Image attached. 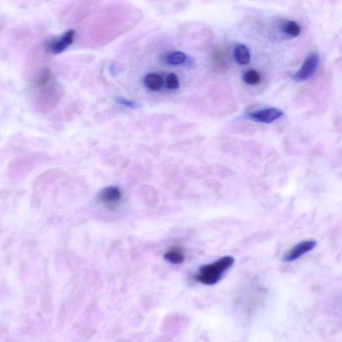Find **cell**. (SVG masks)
Instances as JSON below:
<instances>
[{
	"label": "cell",
	"mask_w": 342,
	"mask_h": 342,
	"mask_svg": "<svg viewBox=\"0 0 342 342\" xmlns=\"http://www.w3.org/2000/svg\"><path fill=\"white\" fill-rule=\"evenodd\" d=\"M50 69L43 68L33 80V91L36 103L40 107L53 108L61 97V90L54 81Z\"/></svg>",
	"instance_id": "cell-1"
},
{
	"label": "cell",
	"mask_w": 342,
	"mask_h": 342,
	"mask_svg": "<svg viewBox=\"0 0 342 342\" xmlns=\"http://www.w3.org/2000/svg\"><path fill=\"white\" fill-rule=\"evenodd\" d=\"M235 259L232 256H225L214 263L203 265L196 274V281L204 285L216 284L221 279L223 274L234 264Z\"/></svg>",
	"instance_id": "cell-2"
},
{
	"label": "cell",
	"mask_w": 342,
	"mask_h": 342,
	"mask_svg": "<svg viewBox=\"0 0 342 342\" xmlns=\"http://www.w3.org/2000/svg\"><path fill=\"white\" fill-rule=\"evenodd\" d=\"M320 57L319 54L316 52H311L305 58L301 68L293 74L292 78L296 82H305L308 81L316 73L319 66Z\"/></svg>",
	"instance_id": "cell-3"
},
{
	"label": "cell",
	"mask_w": 342,
	"mask_h": 342,
	"mask_svg": "<svg viewBox=\"0 0 342 342\" xmlns=\"http://www.w3.org/2000/svg\"><path fill=\"white\" fill-rule=\"evenodd\" d=\"M75 34V31L74 30L67 31L61 37L49 41L45 44V50L51 54L63 53L64 51L73 43Z\"/></svg>",
	"instance_id": "cell-4"
},
{
	"label": "cell",
	"mask_w": 342,
	"mask_h": 342,
	"mask_svg": "<svg viewBox=\"0 0 342 342\" xmlns=\"http://www.w3.org/2000/svg\"><path fill=\"white\" fill-rule=\"evenodd\" d=\"M283 115V111L276 108H267L254 111L248 114L247 117L258 123L270 124L277 121Z\"/></svg>",
	"instance_id": "cell-5"
},
{
	"label": "cell",
	"mask_w": 342,
	"mask_h": 342,
	"mask_svg": "<svg viewBox=\"0 0 342 342\" xmlns=\"http://www.w3.org/2000/svg\"><path fill=\"white\" fill-rule=\"evenodd\" d=\"M316 246V242L314 240H306V241L300 242L285 255L283 256V261L288 263V262L296 261L305 254L312 251Z\"/></svg>",
	"instance_id": "cell-6"
},
{
	"label": "cell",
	"mask_w": 342,
	"mask_h": 342,
	"mask_svg": "<svg viewBox=\"0 0 342 342\" xmlns=\"http://www.w3.org/2000/svg\"><path fill=\"white\" fill-rule=\"evenodd\" d=\"M123 197L121 191L118 187H110L103 189L98 195V201L108 205L114 206L119 203Z\"/></svg>",
	"instance_id": "cell-7"
},
{
	"label": "cell",
	"mask_w": 342,
	"mask_h": 342,
	"mask_svg": "<svg viewBox=\"0 0 342 342\" xmlns=\"http://www.w3.org/2000/svg\"><path fill=\"white\" fill-rule=\"evenodd\" d=\"M280 27H281V32L288 38H296L301 34V26L296 21H283Z\"/></svg>",
	"instance_id": "cell-8"
},
{
	"label": "cell",
	"mask_w": 342,
	"mask_h": 342,
	"mask_svg": "<svg viewBox=\"0 0 342 342\" xmlns=\"http://www.w3.org/2000/svg\"><path fill=\"white\" fill-rule=\"evenodd\" d=\"M235 60L241 65H247L250 63L251 54L248 48L243 44H238L234 51Z\"/></svg>",
	"instance_id": "cell-9"
},
{
	"label": "cell",
	"mask_w": 342,
	"mask_h": 342,
	"mask_svg": "<svg viewBox=\"0 0 342 342\" xmlns=\"http://www.w3.org/2000/svg\"><path fill=\"white\" fill-rule=\"evenodd\" d=\"M144 84L149 90L158 91L163 86L164 80L160 74L149 73L144 78Z\"/></svg>",
	"instance_id": "cell-10"
},
{
	"label": "cell",
	"mask_w": 342,
	"mask_h": 342,
	"mask_svg": "<svg viewBox=\"0 0 342 342\" xmlns=\"http://www.w3.org/2000/svg\"><path fill=\"white\" fill-rule=\"evenodd\" d=\"M164 257L167 261L175 265L181 264L185 261V255L181 249L178 248L171 249L165 254Z\"/></svg>",
	"instance_id": "cell-11"
},
{
	"label": "cell",
	"mask_w": 342,
	"mask_h": 342,
	"mask_svg": "<svg viewBox=\"0 0 342 342\" xmlns=\"http://www.w3.org/2000/svg\"><path fill=\"white\" fill-rule=\"evenodd\" d=\"M165 62L171 65H178L185 63L186 61L187 57L185 53L175 51V52H170L165 56Z\"/></svg>",
	"instance_id": "cell-12"
},
{
	"label": "cell",
	"mask_w": 342,
	"mask_h": 342,
	"mask_svg": "<svg viewBox=\"0 0 342 342\" xmlns=\"http://www.w3.org/2000/svg\"><path fill=\"white\" fill-rule=\"evenodd\" d=\"M243 80L247 85H256L261 81V76L257 71L251 70L243 74Z\"/></svg>",
	"instance_id": "cell-13"
},
{
	"label": "cell",
	"mask_w": 342,
	"mask_h": 342,
	"mask_svg": "<svg viewBox=\"0 0 342 342\" xmlns=\"http://www.w3.org/2000/svg\"><path fill=\"white\" fill-rule=\"evenodd\" d=\"M179 81L174 73H171L167 78V87L170 90H174L179 87Z\"/></svg>",
	"instance_id": "cell-14"
},
{
	"label": "cell",
	"mask_w": 342,
	"mask_h": 342,
	"mask_svg": "<svg viewBox=\"0 0 342 342\" xmlns=\"http://www.w3.org/2000/svg\"><path fill=\"white\" fill-rule=\"evenodd\" d=\"M114 100H115L116 103L119 104L121 106L126 107V108H135L138 107V104L136 102L131 101L127 98L116 97Z\"/></svg>",
	"instance_id": "cell-15"
}]
</instances>
